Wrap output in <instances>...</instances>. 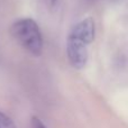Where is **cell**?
Wrapping results in <instances>:
<instances>
[{"label": "cell", "instance_id": "6da1fadb", "mask_svg": "<svg viewBox=\"0 0 128 128\" xmlns=\"http://www.w3.org/2000/svg\"><path fill=\"white\" fill-rule=\"evenodd\" d=\"M94 38V22L88 17L72 27L66 42V54L70 64L81 70L88 62V46Z\"/></svg>", "mask_w": 128, "mask_h": 128}, {"label": "cell", "instance_id": "7a4b0ae2", "mask_svg": "<svg viewBox=\"0 0 128 128\" xmlns=\"http://www.w3.org/2000/svg\"><path fill=\"white\" fill-rule=\"evenodd\" d=\"M10 33L16 42L32 55L43 52V37L38 24L32 18H20L12 24Z\"/></svg>", "mask_w": 128, "mask_h": 128}, {"label": "cell", "instance_id": "3957f363", "mask_svg": "<svg viewBox=\"0 0 128 128\" xmlns=\"http://www.w3.org/2000/svg\"><path fill=\"white\" fill-rule=\"evenodd\" d=\"M0 128H17L14 122L6 116L2 111H0Z\"/></svg>", "mask_w": 128, "mask_h": 128}, {"label": "cell", "instance_id": "277c9868", "mask_svg": "<svg viewBox=\"0 0 128 128\" xmlns=\"http://www.w3.org/2000/svg\"><path fill=\"white\" fill-rule=\"evenodd\" d=\"M30 128H46V126L43 124L40 118L33 117L30 120Z\"/></svg>", "mask_w": 128, "mask_h": 128}]
</instances>
